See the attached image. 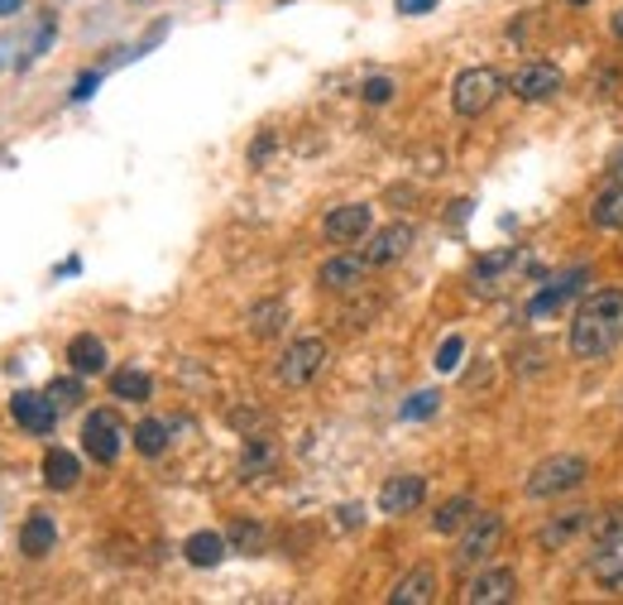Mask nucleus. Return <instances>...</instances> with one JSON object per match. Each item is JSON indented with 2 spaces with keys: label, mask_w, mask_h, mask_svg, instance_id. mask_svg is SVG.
<instances>
[{
  "label": "nucleus",
  "mask_w": 623,
  "mask_h": 605,
  "mask_svg": "<svg viewBox=\"0 0 623 605\" xmlns=\"http://www.w3.org/2000/svg\"><path fill=\"white\" fill-rule=\"evenodd\" d=\"M389 601L393 605H427V601H436V572L432 568H413L399 586L389 591Z\"/></svg>",
  "instance_id": "6ab92c4d"
},
{
  "label": "nucleus",
  "mask_w": 623,
  "mask_h": 605,
  "mask_svg": "<svg viewBox=\"0 0 623 605\" xmlns=\"http://www.w3.org/2000/svg\"><path fill=\"white\" fill-rule=\"evenodd\" d=\"M77 481H82V462H77L73 452H63V447H48L44 452V485L48 491H73Z\"/></svg>",
  "instance_id": "f3484780"
},
{
  "label": "nucleus",
  "mask_w": 623,
  "mask_h": 605,
  "mask_svg": "<svg viewBox=\"0 0 623 605\" xmlns=\"http://www.w3.org/2000/svg\"><path fill=\"white\" fill-rule=\"evenodd\" d=\"M580 284H590V270H571V274H561V279H556L552 288H542V294L533 298V318H547V312H556L561 308V302H571L576 294H580Z\"/></svg>",
  "instance_id": "2eb2a0df"
},
{
  "label": "nucleus",
  "mask_w": 623,
  "mask_h": 605,
  "mask_svg": "<svg viewBox=\"0 0 623 605\" xmlns=\"http://www.w3.org/2000/svg\"><path fill=\"white\" fill-rule=\"evenodd\" d=\"M470 519H475V499L470 495H456V499H446V505L432 515V529L436 534H460Z\"/></svg>",
  "instance_id": "b1692460"
},
{
  "label": "nucleus",
  "mask_w": 623,
  "mask_h": 605,
  "mask_svg": "<svg viewBox=\"0 0 623 605\" xmlns=\"http://www.w3.org/2000/svg\"><path fill=\"white\" fill-rule=\"evenodd\" d=\"M513 591H519V576L509 568H485L480 576H470L466 591H460V601L466 605H503L513 601Z\"/></svg>",
  "instance_id": "9d476101"
},
{
  "label": "nucleus",
  "mask_w": 623,
  "mask_h": 605,
  "mask_svg": "<svg viewBox=\"0 0 623 605\" xmlns=\"http://www.w3.org/2000/svg\"><path fill=\"white\" fill-rule=\"evenodd\" d=\"M413 227L408 221H393V227H383L369 235V245H365V260L369 265H393V260H403L408 255V245H413Z\"/></svg>",
  "instance_id": "f8f14e48"
},
{
  "label": "nucleus",
  "mask_w": 623,
  "mask_h": 605,
  "mask_svg": "<svg viewBox=\"0 0 623 605\" xmlns=\"http://www.w3.org/2000/svg\"><path fill=\"white\" fill-rule=\"evenodd\" d=\"M436 399H442V394H432V389L413 394V399L403 404V418H427V414H436Z\"/></svg>",
  "instance_id": "473e14b6"
},
{
  "label": "nucleus",
  "mask_w": 623,
  "mask_h": 605,
  "mask_svg": "<svg viewBox=\"0 0 623 605\" xmlns=\"http://www.w3.org/2000/svg\"><path fill=\"white\" fill-rule=\"evenodd\" d=\"M231 543H241V548H249V552H255L259 543H264V529H259V524H235V529H231Z\"/></svg>",
  "instance_id": "72a5a7b5"
},
{
  "label": "nucleus",
  "mask_w": 623,
  "mask_h": 605,
  "mask_svg": "<svg viewBox=\"0 0 623 605\" xmlns=\"http://www.w3.org/2000/svg\"><path fill=\"white\" fill-rule=\"evenodd\" d=\"M594 576H600L609 591H619V596H623V562L619 558H609V552H604V558L594 562Z\"/></svg>",
  "instance_id": "c756f323"
},
{
  "label": "nucleus",
  "mask_w": 623,
  "mask_h": 605,
  "mask_svg": "<svg viewBox=\"0 0 623 605\" xmlns=\"http://www.w3.org/2000/svg\"><path fill=\"white\" fill-rule=\"evenodd\" d=\"M509 265H519V250H489L480 265H475V279H494V274Z\"/></svg>",
  "instance_id": "c85d7f7f"
},
{
  "label": "nucleus",
  "mask_w": 623,
  "mask_h": 605,
  "mask_svg": "<svg viewBox=\"0 0 623 605\" xmlns=\"http://www.w3.org/2000/svg\"><path fill=\"white\" fill-rule=\"evenodd\" d=\"M503 87H509V82H503L494 68H466L456 82H450V111L475 121V116H485L489 107H494Z\"/></svg>",
  "instance_id": "f03ea898"
},
{
  "label": "nucleus",
  "mask_w": 623,
  "mask_h": 605,
  "mask_svg": "<svg viewBox=\"0 0 623 605\" xmlns=\"http://www.w3.org/2000/svg\"><path fill=\"white\" fill-rule=\"evenodd\" d=\"M561 87H566V77H561V68H552V63H523V68L509 77V91L519 101H552Z\"/></svg>",
  "instance_id": "0eeeda50"
},
{
  "label": "nucleus",
  "mask_w": 623,
  "mask_h": 605,
  "mask_svg": "<svg viewBox=\"0 0 623 605\" xmlns=\"http://www.w3.org/2000/svg\"><path fill=\"white\" fill-rule=\"evenodd\" d=\"M503 538V519L494 515V509H475V519L460 529V548H456V568H480V562L489 558V552L499 548Z\"/></svg>",
  "instance_id": "39448f33"
},
{
  "label": "nucleus",
  "mask_w": 623,
  "mask_h": 605,
  "mask_svg": "<svg viewBox=\"0 0 623 605\" xmlns=\"http://www.w3.org/2000/svg\"><path fill=\"white\" fill-rule=\"evenodd\" d=\"M590 515H594V509H566V515H552V519L537 529V543L547 548V552L566 548V543H576V534H580V529H590Z\"/></svg>",
  "instance_id": "4468645a"
},
{
  "label": "nucleus",
  "mask_w": 623,
  "mask_h": 605,
  "mask_svg": "<svg viewBox=\"0 0 623 605\" xmlns=\"http://www.w3.org/2000/svg\"><path fill=\"white\" fill-rule=\"evenodd\" d=\"M586 476H590V462H586V457L561 452V457H547V462H537L523 491L533 495V499H552V495H566V491H576V485H586Z\"/></svg>",
  "instance_id": "7ed1b4c3"
},
{
  "label": "nucleus",
  "mask_w": 623,
  "mask_h": 605,
  "mask_svg": "<svg viewBox=\"0 0 623 605\" xmlns=\"http://www.w3.org/2000/svg\"><path fill=\"white\" fill-rule=\"evenodd\" d=\"M10 414H15V424L24 432H53V424H58V404L48 399V394H34V389H15L10 394Z\"/></svg>",
  "instance_id": "6e6552de"
},
{
  "label": "nucleus",
  "mask_w": 623,
  "mask_h": 605,
  "mask_svg": "<svg viewBox=\"0 0 623 605\" xmlns=\"http://www.w3.org/2000/svg\"><path fill=\"white\" fill-rule=\"evenodd\" d=\"M460 356H466V337H446L442 346H436V371L450 375V371H460Z\"/></svg>",
  "instance_id": "cd10ccee"
},
{
  "label": "nucleus",
  "mask_w": 623,
  "mask_h": 605,
  "mask_svg": "<svg viewBox=\"0 0 623 605\" xmlns=\"http://www.w3.org/2000/svg\"><path fill=\"white\" fill-rule=\"evenodd\" d=\"M326 341L322 337H298L293 346L278 356V365H274V375H278V385L283 389H302V385H312L316 375H322V365H326Z\"/></svg>",
  "instance_id": "20e7f679"
},
{
  "label": "nucleus",
  "mask_w": 623,
  "mask_h": 605,
  "mask_svg": "<svg viewBox=\"0 0 623 605\" xmlns=\"http://www.w3.org/2000/svg\"><path fill=\"white\" fill-rule=\"evenodd\" d=\"M365 274H369V260L365 255H336V260H326V265H322L316 284L331 288V294H351V288L365 284Z\"/></svg>",
  "instance_id": "ddd939ff"
},
{
  "label": "nucleus",
  "mask_w": 623,
  "mask_h": 605,
  "mask_svg": "<svg viewBox=\"0 0 623 605\" xmlns=\"http://www.w3.org/2000/svg\"><path fill=\"white\" fill-rule=\"evenodd\" d=\"M369 227H375V212H369L365 202H346V207H331L326 221H322V231L331 235L336 245H355V241H365Z\"/></svg>",
  "instance_id": "1a4fd4ad"
},
{
  "label": "nucleus",
  "mask_w": 623,
  "mask_h": 605,
  "mask_svg": "<svg viewBox=\"0 0 623 605\" xmlns=\"http://www.w3.org/2000/svg\"><path fill=\"white\" fill-rule=\"evenodd\" d=\"M609 30H614V38H619V44H623V6H619V15L609 20Z\"/></svg>",
  "instance_id": "58836bf2"
},
{
  "label": "nucleus",
  "mask_w": 623,
  "mask_h": 605,
  "mask_svg": "<svg viewBox=\"0 0 623 605\" xmlns=\"http://www.w3.org/2000/svg\"><path fill=\"white\" fill-rule=\"evenodd\" d=\"M571 6H590V0H571Z\"/></svg>",
  "instance_id": "a19ab883"
},
{
  "label": "nucleus",
  "mask_w": 623,
  "mask_h": 605,
  "mask_svg": "<svg viewBox=\"0 0 623 605\" xmlns=\"http://www.w3.org/2000/svg\"><path fill=\"white\" fill-rule=\"evenodd\" d=\"M283 327H288V302H283V298H264V302H255V308H249V332H255L259 341L278 337Z\"/></svg>",
  "instance_id": "aec40b11"
},
{
  "label": "nucleus",
  "mask_w": 623,
  "mask_h": 605,
  "mask_svg": "<svg viewBox=\"0 0 623 605\" xmlns=\"http://www.w3.org/2000/svg\"><path fill=\"white\" fill-rule=\"evenodd\" d=\"M360 97L369 101V107H383V101L393 97V82L389 77H365V87H360Z\"/></svg>",
  "instance_id": "2f4dec72"
},
{
  "label": "nucleus",
  "mask_w": 623,
  "mask_h": 605,
  "mask_svg": "<svg viewBox=\"0 0 623 605\" xmlns=\"http://www.w3.org/2000/svg\"><path fill=\"white\" fill-rule=\"evenodd\" d=\"M264 466H269V442L255 438V442L245 447V462H241V471H245V476H255V471H264Z\"/></svg>",
  "instance_id": "7c9ffc66"
},
{
  "label": "nucleus",
  "mask_w": 623,
  "mask_h": 605,
  "mask_svg": "<svg viewBox=\"0 0 623 605\" xmlns=\"http://www.w3.org/2000/svg\"><path fill=\"white\" fill-rule=\"evenodd\" d=\"M590 543L600 548V552H614L623 543V505L594 509V515H590Z\"/></svg>",
  "instance_id": "412c9836"
},
{
  "label": "nucleus",
  "mask_w": 623,
  "mask_h": 605,
  "mask_svg": "<svg viewBox=\"0 0 623 605\" xmlns=\"http://www.w3.org/2000/svg\"><path fill=\"white\" fill-rule=\"evenodd\" d=\"M111 394H115V399H125V404H144L154 394V380L144 371H130V365H125V371L111 375Z\"/></svg>",
  "instance_id": "393cba45"
},
{
  "label": "nucleus",
  "mask_w": 623,
  "mask_h": 605,
  "mask_svg": "<svg viewBox=\"0 0 623 605\" xmlns=\"http://www.w3.org/2000/svg\"><path fill=\"white\" fill-rule=\"evenodd\" d=\"M97 82H101V77H97V73H87V77H77V87H73V101H87V97H91V91H97Z\"/></svg>",
  "instance_id": "c9c22d12"
},
{
  "label": "nucleus",
  "mask_w": 623,
  "mask_h": 605,
  "mask_svg": "<svg viewBox=\"0 0 623 605\" xmlns=\"http://www.w3.org/2000/svg\"><path fill=\"white\" fill-rule=\"evenodd\" d=\"M427 499V481L413 476V471H403V476H389L379 491V509L383 515H413V509Z\"/></svg>",
  "instance_id": "9b49d317"
},
{
  "label": "nucleus",
  "mask_w": 623,
  "mask_h": 605,
  "mask_svg": "<svg viewBox=\"0 0 623 605\" xmlns=\"http://www.w3.org/2000/svg\"><path fill=\"white\" fill-rule=\"evenodd\" d=\"M623 341V288H600L576 308L571 351L576 361H604Z\"/></svg>",
  "instance_id": "f257e3e1"
},
{
  "label": "nucleus",
  "mask_w": 623,
  "mask_h": 605,
  "mask_svg": "<svg viewBox=\"0 0 623 605\" xmlns=\"http://www.w3.org/2000/svg\"><path fill=\"white\" fill-rule=\"evenodd\" d=\"M20 6H24V0H0V15H15Z\"/></svg>",
  "instance_id": "ea45409f"
},
{
  "label": "nucleus",
  "mask_w": 623,
  "mask_h": 605,
  "mask_svg": "<svg viewBox=\"0 0 623 605\" xmlns=\"http://www.w3.org/2000/svg\"><path fill=\"white\" fill-rule=\"evenodd\" d=\"M121 442H125V428H121V418H115L111 409L87 414V424H82V452L91 457V462L111 466L115 457H121Z\"/></svg>",
  "instance_id": "423d86ee"
},
{
  "label": "nucleus",
  "mask_w": 623,
  "mask_h": 605,
  "mask_svg": "<svg viewBox=\"0 0 623 605\" xmlns=\"http://www.w3.org/2000/svg\"><path fill=\"white\" fill-rule=\"evenodd\" d=\"M590 221L600 231H623V183H614L609 193H600L590 202Z\"/></svg>",
  "instance_id": "5701e85b"
},
{
  "label": "nucleus",
  "mask_w": 623,
  "mask_h": 605,
  "mask_svg": "<svg viewBox=\"0 0 623 605\" xmlns=\"http://www.w3.org/2000/svg\"><path fill=\"white\" fill-rule=\"evenodd\" d=\"M609 178H614V183H623V144H619L614 154H609Z\"/></svg>",
  "instance_id": "e433bc0d"
},
{
  "label": "nucleus",
  "mask_w": 623,
  "mask_h": 605,
  "mask_svg": "<svg viewBox=\"0 0 623 605\" xmlns=\"http://www.w3.org/2000/svg\"><path fill=\"white\" fill-rule=\"evenodd\" d=\"M53 543H58V524H53V515H30L20 529V552L24 558H48Z\"/></svg>",
  "instance_id": "dca6fc26"
},
{
  "label": "nucleus",
  "mask_w": 623,
  "mask_h": 605,
  "mask_svg": "<svg viewBox=\"0 0 623 605\" xmlns=\"http://www.w3.org/2000/svg\"><path fill=\"white\" fill-rule=\"evenodd\" d=\"M135 447L144 457H164L168 447V424H158V418H144V424L135 428Z\"/></svg>",
  "instance_id": "a878e982"
},
{
  "label": "nucleus",
  "mask_w": 623,
  "mask_h": 605,
  "mask_svg": "<svg viewBox=\"0 0 623 605\" xmlns=\"http://www.w3.org/2000/svg\"><path fill=\"white\" fill-rule=\"evenodd\" d=\"M436 0H399V15H432Z\"/></svg>",
  "instance_id": "f704fd0d"
},
{
  "label": "nucleus",
  "mask_w": 623,
  "mask_h": 605,
  "mask_svg": "<svg viewBox=\"0 0 623 605\" xmlns=\"http://www.w3.org/2000/svg\"><path fill=\"white\" fill-rule=\"evenodd\" d=\"M182 558H188L192 568H216V562L225 558V534H211V529L192 534L188 543H182Z\"/></svg>",
  "instance_id": "4be33fe9"
},
{
  "label": "nucleus",
  "mask_w": 623,
  "mask_h": 605,
  "mask_svg": "<svg viewBox=\"0 0 623 605\" xmlns=\"http://www.w3.org/2000/svg\"><path fill=\"white\" fill-rule=\"evenodd\" d=\"M360 519H365L360 505H346V509H341V524H360Z\"/></svg>",
  "instance_id": "4c0bfd02"
},
{
  "label": "nucleus",
  "mask_w": 623,
  "mask_h": 605,
  "mask_svg": "<svg viewBox=\"0 0 623 605\" xmlns=\"http://www.w3.org/2000/svg\"><path fill=\"white\" fill-rule=\"evenodd\" d=\"M44 394H48L53 404H58V414H63V409H77V404H82V375L73 371L68 380H53V385H48Z\"/></svg>",
  "instance_id": "bb28decb"
},
{
  "label": "nucleus",
  "mask_w": 623,
  "mask_h": 605,
  "mask_svg": "<svg viewBox=\"0 0 623 605\" xmlns=\"http://www.w3.org/2000/svg\"><path fill=\"white\" fill-rule=\"evenodd\" d=\"M68 365L77 375H101L105 371V341L101 337H91V332H82V337H73L68 341Z\"/></svg>",
  "instance_id": "a211bd4d"
}]
</instances>
